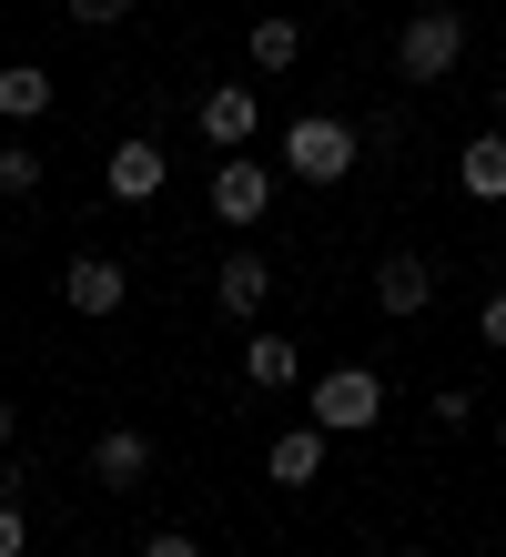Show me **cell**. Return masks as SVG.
<instances>
[{
	"mask_svg": "<svg viewBox=\"0 0 506 557\" xmlns=\"http://www.w3.org/2000/svg\"><path fill=\"white\" fill-rule=\"evenodd\" d=\"M213 294H223V314H263V294H274V264H263V253H233V264L213 274Z\"/></svg>",
	"mask_w": 506,
	"mask_h": 557,
	"instance_id": "8fae6325",
	"label": "cell"
},
{
	"mask_svg": "<svg viewBox=\"0 0 506 557\" xmlns=\"http://www.w3.org/2000/svg\"><path fill=\"white\" fill-rule=\"evenodd\" d=\"M456 61H466V21L456 11H416V21L395 30V72L405 82H446Z\"/></svg>",
	"mask_w": 506,
	"mask_h": 557,
	"instance_id": "7a4b0ae2",
	"label": "cell"
},
{
	"mask_svg": "<svg viewBox=\"0 0 506 557\" xmlns=\"http://www.w3.org/2000/svg\"><path fill=\"white\" fill-rule=\"evenodd\" d=\"M425 294H435V264H425V253H385V264H375V305L385 314H425Z\"/></svg>",
	"mask_w": 506,
	"mask_h": 557,
	"instance_id": "8992f818",
	"label": "cell"
},
{
	"mask_svg": "<svg viewBox=\"0 0 506 557\" xmlns=\"http://www.w3.org/2000/svg\"><path fill=\"white\" fill-rule=\"evenodd\" d=\"M263 203H274V173H263V162H223L213 173V213L223 223H254Z\"/></svg>",
	"mask_w": 506,
	"mask_h": 557,
	"instance_id": "ba28073f",
	"label": "cell"
},
{
	"mask_svg": "<svg viewBox=\"0 0 506 557\" xmlns=\"http://www.w3.org/2000/svg\"><path fill=\"white\" fill-rule=\"evenodd\" d=\"M0 446H11V406H0Z\"/></svg>",
	"mask_w": 506,
	"mask_h": 557,
	"instance_id": "44dd1931",
	"label": "cell"
},
{
	"mask_svg": "<svg viewBox=\"0 0 506 557\" xmlns=\"http://www.w3.org/2000/svg\"><path fill=\"white\" fill-rule=\"evenodd\" d=\"M496 122H506V82H496Z\"/></svg>",
	"mask_w": 506,
	"mask_h": 557,
	"instance_id": "7402d4cb",
	"label": "cell"
},
{
	"mask_svg": "<svg viewBox=\"0 0 506 557\" xmlns=\"http://www.w3.org/2000/svg\"><path fill=\"white\" fill-rule=\"evenodd\" d=\"M263 476L274 486H314L324 476V425H284V436L263 446Z\"/></svg>",
	"mask_w": 506,
	"mask_h": 557,
	"instance_id": "5b68a950",
	"label": "cell"
},
{
	"mask_svg": "<svg viewBox=\"0 0 506 557\" xmlns=\"http://www.w3.org/2000/svg\"><path fill=\"white\" fill-rule=\"evenodd\" d=\"M244 375L254 385H294V335H254L244 345Z\"/></svg>",
	"mask_w": 506,
	"mask_h": 557,
	"instance_id": "9a60e30c",
	"label": "cell"
},
{
	"mask_svg": "<svg viewBox=\"0 0 506 557\" xmlns=\"http://www.w3.org/2000/svg\"><path fill=\"white\" fill-rule=\"evenodd\" d=\"M101 183H112V203H152V193H162V143L132 133L112 162H101Z\"/></svg>",
	"mask_w": 506,
	"mask_h": 557,
	"instance_id": "277c9868",
	"label": "cell"
},
{
	"mask_svg": "<svg viewBox=\"0 0 506 557\" xmlns=\"http://www.w3.org/2000/svg\"><path fill=\"white\" fill-rule=\"evenodd\" d=\"M143 557H202V547H193V537H183V528H162V537H152V547H143Z\"/></svg>",
	"mask_w": 506,
	"mask_h": 557,
	"instance_id": "d6986e66",
	"label": "cell"
},
{
	"mask_svg": "<svg viewBox=\"0 0 506 557\" xmlns=\"http://www.w3.org/2000/svg\"><path fill=\"white\" fill-rule=\"evenodd\" d=\"M21 537H30V528H21V507L0 497V557H21Z\"/></svg>",
	"mask_w": 506,
	"mask_h": 557,
	"instance_id": "ac0fdd59",
	"label": "cell"
},
{
	"mask_svg": "<svg viewBox=\"0 0 506 557\" xmlns=\"http://www.w3.org/2000/svg\"><path fill=\"white\" fill-rule=\"evenodd\" d=\"M477 335H486V345L506 355V294H486V314H477Z\"/></svg>",
	"mask_w": 506,
	"mask_h": 557,
	"instance_id": "e0dca14e",
	"label": "cell"
},
{
	"mask_svg": "<svg viewBox=\"0 0 506 557\" xmlns=\"http://www.w3.org/2000/svg\"><path fill=\"white\" fill-rule=\"evenodd\" d=\"M132 0H72V21H122Z\"/></svg>",
	"mask_w": 506,
	"mask_h": 557,
	"instance_id": "ffe728a7",
	"label": "cell"
},
{
	"mask_svg": "<svg viewBox=\"0 0 506 557\" xmlns=\"http://www.w3.org/2000/svg\"><path fill=\"white\" fill-rule=\"evenodd\" d=\"M61 294H72V314H122V264L112 253H82V264L61 274Z\"/></svg>",
	"mask_w": 506,
	"mask_h": 557,
	"instance_id": "9c48e42d",
	"label": "cell"
},
{
	"mask_svg": "<svg viewBox=\"0 0 506 557\" xmlns=\"http://www.w3.org/2000/svg\"><path fill=\"white\" fill-rule=\"evenodd\" d=\"M152 467V436H132V425H112V436H91V476L101 486H132Z\"/></svg>",
	"mask_w": 506,
	"mask_h": 557,
	"instance_id": "30bf717a",
	"label": "cell"
},
{
	"mask_svg": "<svg viewBox=\"0 0 506 557\" xmlns=\"http://www.w3.org/2000/svg\"><path fill=\"white\" fill-rule=\"evenodd\" d=\"M30 183H41V162H30V152H0V193H30Z\"/></svg>",
	"mask_w": 506,
	"mask_h": 557,
	"instance_id": "2e32d148",
	"label": "cell"
},
{
	"mask_svg": "<svg viewBox=\"0 0 506 557\" xmlns=\"http://www.w3.org/2000/svg\"><path fill=\"white\" fill-rule=\"evenodd\" d=\"M0 112H11V122L51 112V72H41V61H11V72H0Z\"/></svg>",
	"mask_w": 506,
	"mask_h": 557,
	"instance_id": "4fadbf2b",
	"label": "cell"
},
{
	"mask_svg": "<svg viewBox=\"0 0 506 557\" xmlns=\"http://www.w3.org/2000/svg\"><path fill=\"white\" fill-rule=\"evenodd\" d=\"M254 122H263V102H254V91L244 82H223V91H202V143H254Z\"/></svg>",
	"mask_w": 506,
	"mask_h": 557,
	"instance_id": "52a82bcc",
	"label": "cell"
},
{
	"mask_svg": "<svg viewBox=\"0 0 506 557\" xmlns=\"http://www.w3.org/2000/svg\"><path fill=\"white\" fill-rule=\"evenodd\" d=\"M284 162H294V183H345L355 162H365V133L334 122V112H304L294 133H284Z\"/></svg>",
	"mask_w": 506,
	"mask_h": 557,
	"instance_id": "6da1fadb",
	"label": "cell"
},
{
	"mask_svg": "<svg viewBox=\"0 0 506 557\" xmlns=\"http://www.w3.org/2000/svg\"><path fill=\"white\" fill-rule=\"evenodd\" d=\"M254 61H263V72H294V61H304V21H254Z\"/></svg>",
	"mask_w": 506,
	"mask_h": 557,
	"instance_id": "5bb4252c",
	"label": "cell"
},
{
	"mask_svg": "<svg viewBox=\"0 0 506 557\" xmlns=\"http://www.w3.org/2000/svg\"><path fill=\"white\" fill-rule=\"evenodd\" d=\"M375 416H385V385H375V366H334V375L314 385V425H324V436H365Z\"/></svg>",
	"mask_w": 506,
	"mask_h": 557,
	"instance_id": "3957f363",
	"label": "cell"
},
{
	"mask_svg": "<svg viewBox=\"0 0 506 557\" xmlns=\"http://www.w3.org/2000/svg\"><path fill=\"white\" fill-rule=\"evenodd\" d=\"M456 173H466L477 203H506V133H477V143L456 152Z\"/></svg>",
	"mask_w": 506,
	"mask_h": 557,
	"instance_id": "7c38bea8",
	"label": "cell"
}]
</instances>
